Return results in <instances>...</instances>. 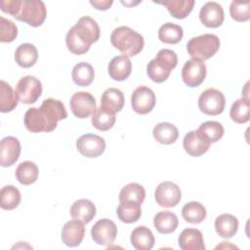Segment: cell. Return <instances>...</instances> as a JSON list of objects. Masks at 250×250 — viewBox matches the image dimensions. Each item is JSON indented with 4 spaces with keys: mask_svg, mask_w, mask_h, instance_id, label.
I'll return each mask as SVG.
<instances>
[{
    "mask_svg": "<svg viewBox=\"0 0 250 250\" xmlns=\"http://www.w3.org/2000/svg\"><path fill=\"white\" fill-rule=\"evenodd\" d=\"M100 33L99 24L95 20L88 16L81 17L66 33V47L74 55L86 54L91 45L99 40Z\"/></svg>",
    "mask_w": 250,
    "mask_h": 250,
    "instance_id": "1",
    "label": "cell"
},
{
    "mask_svg": "<svg viewBox=\"0 0 250 250\" xmlns=\"http://www.w3.org/2000/svg\"><path fill=\"white\" fill-rule=\"evenodd\" d=\"M0 7L2 12L33 27L40 26L47 16L46 6L39 0H2Z\"/></svg>",
    "mask_w": 250,
    "mask_h": 250,
    "instance_id": "2",
    "label": "cell"
},
{
    "mask_svg": "<svg viewBox=\"0 0 250 250\" xmlns=\"http://www.w3.org/2000/svg\"><path fill=\"white\" fill-rule=\"evenodd\" d=\"M110 42L115 49L128 58L141 53L145 45L144 37L129 26L114 28L110 35Z\"/></svg>",
    "mask_w": 250,
    "mask_h": 250,
    "instance_id": "3",
    "label": "cell"
},
{
    "mask_svg": "<svg viewBox=\"0 0 250 250\" xmlns=\"http://www.w3.org/2000/svg\"><path fill=\"white\" fill-rule=\"evenodd\" d=\"M177 54L172 50L162 49L147 63L146 73L153 82L162 83L168 79L171 71L177 66Z\"/></svg>",
    "mask_w": 250,
    "mask_h": 250,
    "instance_id": "4",
    "label": "cell"
},
{
    "mask_svg": "<svg viewBox=\"0 0 250 250\" xmlns=\"http://www.w3.org/2000/svg\"><path fill=\"white\" fill-rule=\"evenodd\" d=\"M220 39L212 33L192 37L187 44L188 55L195 60L206 61L212 58L220 49Z\"/></svg>",
    "mask_w": 250,
    "mask_h": 250,
    "instance_id": "5",
    "label": "cell"
},
{
    "mask_svg": "<svg viewBox=\"0 0 250 250\" xmlns=\"http://www.w3.org/2000/svg\"><path fill=\"white\" fill-rule=\"evenodd\" d=\"M15 91L21 103L31 104L40 98L42 94V84L36 77L26 75L19 80Z\"/></svg>",
    "mask_w": 250,
    "mask_h": 250,
    "instance_id": "6",
    "label": "cell"
},
{
    "mask_svg": "<svg viewBox=\"0 0 250 250\" xmlns=\"http://www.w3.org/2000/svg\"><path fill=\"white\" fill-rule=\"evenodd\" d=\"M225 104L226 99L224 94L215 88L206 89L198 99L200 111L207 115L221 114L225 109Z\"/></svg>",
    "mask_w": 250,
    "mask_h": 250,
    "instance_id": "7",
    "label": "cell"
},
{
    "mask_svg": "<svg viewBox=\"0 0 250 250\" xmlns=\"http://www.w3.org/2000/svg\"><path fill=\"white\" fill-rule=\"evenodd\" d=\"M25 128L31 133L52 132L57 128L58 123L51 121L45 113L37 107H30L26 110L23 118Z\"/></svg>",
    "mask_w": 250,
    "mask_h": 250,
    "instance_id": "8",
    "label": "cell"
},
{
    "mask_svg": "<svg viewBox=\"0 0 250 250\" xmlns=\"http://www.w3.org/2000/svg\"><path fill=\"white\" fill-rule=\"evenodd\" d=\"M154 198L159 206L171 208L180 203L182 192L176 184L166 181L157 186L154 191Z\"/></svg>",
    "mask_w": 250,
    "mask_h": 250,
    "instance_id": "9",
    "label": "cell"
},
{
    "mask_svg": "<svg viewBox=\"0 0 250 250\" xmlns=\"http://www.w3.org/2000/svg\"><path fill=\"white\" fill-rule=\"evenodd\" d=\"M76 148L83 156L95 158L104 153L105 149V142L98 135L84 134L77 139Z\"/></svg>",
    "mask_w": 250,
    "mask_h": 250,
    "instance_id": "10",
    "label": "cell"
},
{
    "mask_svg": "<svg viewBox=\"0 0 250 250\" xmlns=\"http://www.w3.org/2000/svg\"><path fill=\"white\" fill-rule=\"evenodd\" d=\"M156 103L153 91L146 86H139L131 96V105L135 112L146 114L150 112Z\"/></svg>",
    "mask_w": 250,
    "mask_h": 250,
    "instance_id": "11",
    "label": "cell"
},
{
    "mask_svg": "<svg viewBox=\"0 0 250 250\" xmlns=\"http://www.w3.org/2000/svg\"><path fill=\"white\" fill-rule=\"evenodd\" d=\"M207 68L202 61L191 59L184 64L182 68V78L188 87H197L203 83L206 77Z\"/></svg>",
    "mask_w": 250,
    "mask_h": 250,
    "instance_id": "12",
    "label": "cell"
},
{
    "mask_svg": "<svg viewBox=\"0 0 250 250\" xmlns=\"http://www.w3.org/2000/svg\"><path fill=\"white\" fill-rule=\"evenodd\" d=\"M72 113L78 118H87L95 111L96 100L94 96L88 92L74 93L69 102Z\"/></svg>",
    "mask_w": 250,
    "mask_h": 250,
    "instance_id": "13",
    "label": "cell"
},
{
    "mask_svg": "<svg viewBox=\"0 0 250 250\" xmlns=\"http://www.w3.org/2000/svg\"><path fill=\"white\" fill-rule=\"evenodd\" d=\"M117 235V227L109 219L99 220L91 229V236L99 245L111 244Z\"/></svg>",
    "mask_w": 250,
    "mask_h": 250,
    "instance_id": "14",
    "label": "cell"
},
{
    "mask_svg": "<svg viewBox=\"0 0 250 250\" xmlns=\"http://www.w3.org/2000/svg\"><path fill=\"white\" fill-rule=\"evenodd\" d=\"M224 10L217 2H207L200 9L199 20L206 27H219L224 22Z\"/></svg>",
    "mask_w": 250,
    "mask_h": 250,
    "instance_id": "15",
    "label": "cell"
},
{
    "mask_svg": "<svg viewBox=\"0 0 250 250\" xmlns=\"http://www.w3.org/2000/svg\"><path fill=\"white\" fill-rule=\"evenodd\" d=\"M21 154L20 141L12 136L5 137L0 143V164L8 167L15 164Z\"/></svg>",
    "mask_w": 250,
    "mask_h": 250,
    "instance_id": "16",
    "label": "cell"
},
{
    "mask_svg": "<svg viewBox=\"0 0 250 250\" xmlns=\"http://www.w3.org/2000/svg\"><path fill=\"white\" fill-rule=\"evenodd\" d=\"M85 235V227L82 222L74 219L66 222L62 229V240L68 247H77Z\"/></svg>",
    "mask_w": 250,
    "mask_h": 250,
    "instance_id": "17",
    "label": "cell"
},
{
    "mask_svg": "<svg viewBox=\"0 0 250 250\" xmlns=\"http://www.w3.org/2000/svg\"><path fill=\"white\" fill-rule=\"evenodd\" d=\"M210 145L211 143L202 137L197 131L188 132L183 141V146L186 152L193 157H198L207 152Z\"/></svg>",
    "mask_w": 250,
    "mask_h": 250,
    "instance_id": "18",
    "label": "cell"
},
{
    "mask_svg": "<svg viewBox=\"0 0 250 250\" xmlns=\"http://www.w3.org/2000/svg\"><path fill=\"white\" fill-rule=\"evenodd\" d=\"M107 72L113 80L123 81L127 79L132 72V62L126 56H116L109 62Z\"/></svg>",
    "mask_w": 250,
    "mask_h": 250,
    "instance_id": "19",
    "label": "cell"
},
{
    "mask_svg": "<svg viewBox=\"0 0 250 250\" xmlns=\"http://www.w3.org/2000/svg\"><path fill=\"white\" fill-rule=\"evenodd\" d=\"M182 250H204V239L202 232L197 229H185L178 239Z\"/></svg>",
    "mask_w": 250,
    "mask_h": 250,
    "instance_id": "20",
    "label": "cell"
},
{
    "mask_svg": "<svg viewBox=\"0 0 250 250\" xmlns=\"http://www.w3.org/2000/svg\"><path fill=\"white\" fill-rule=\"evenodd\" d=\"M69 213L73 219L88 224L96 216V206L89 199H78L72 203Z\"/></svg>",
    "mask_w": 250,
    "mask_h": 250,
    "instance_id": "21",
    "label": "cell"
},
{
    "mask_svg": "<svg viewBox=\"0 0 250 250\" xmlns=\"http://www.w3.org/2000/svg\"><path fill=\"white\" fill-rule=\"evenodd\" d=\"M130 241L137 250H150L154 245V236L148 228L140 226L133 229Z\"/></svg>",
    "mask_w": 250,
    "mask_h": 250,
    "instance_id": "22",
    "label": "cell"
},
{
    "mask_svg": "<svg viewBox=\"0 0 250 250\" xmlns=\"http://www.w3.org/2000/svg\"><path fill=\"white\" fill-rule=\"evenodd\" d=\"M38 60V51L31 43L21 44L15 52L16 62L24 68L33 66Z\"/></svg>",
    "mask_w": 250,
    "mask_h": 250,
    "instance_id": "23",
    "label": "cell"
},
{
    "mask_svg": "<svg viewBox=\"0 0 250 250\" xmlns=\"http://www.w3.org/2000/svg\"><path fill=\"white\" fill-rule=\"evenodd\" d=\"M215 229L221 237L230 238L238 229V220L231 214H222L215 220Z\"/></svg>",
    "mask_w": 250,
    "mask_h": 250,
    "instance_id": "24",
    "label": "cell"
},
{
    "mask_svg": "<svg viewBox=\"0 0 250 250\" xmlns=\"http://www.w3.org/2000/svg\"><path fill=\"white\" fill-rule=\"evenodd\" d=\"M146 197V190L143 186L137 183H130L123 187L119 192L120 203L142 205Z\"/></svg>",
    "mask_w": 250,
    "mask_h": 250,
    "instance_id": "25",
    "label": "cell"
},
{
    "mask_svg": "<svg viewBox=\"0 0 250 250\" xmlns=\"http://www.w3.org/2000/svg\"><path fill=\"white\" fill-rule=\"evenodd\" d=\"M124 101V95L119 89L108 88L102 95L101 105L105 109L116 113L123 108Z\"/></svg>",
    "mask_w": 250,
    "mask_h": 250,
    "instance_id": "26",
    "label": "cell"
},
{
    "mask_svg": "<svg viewBox=\"0 0 250 250\" xmlns=\"http://www.w3.org/2000/svg\"><path fill=\"white\" fill-rule=\"evenodd\" d=\"M153 225L158 232L168 234L176 230L179 225V221L173 212L161 211L154 216Z\"/></svg>",
    "mask_w": 250,
    "mask_h": 250,
    "instance_id": "27",
    "label": "cell"
},
{
    "mask_svg": "<svg viewBox=\"0 0 250 250\" xmlns=\"http://www.w3.org/2000/svg\"><path fill=\"white\" fill-rule=\"evenodd\" d=\"M39 108L45 113V115L51 121L56 123L67 117V112L64 107V104L60 100H56L53 98L46 99L43 101Z\"/></svg>",
    "mask_w": 250,
    "mask_h": 250,
    "instance_id": "28",
    "label": "cell"
},
{
    "mask_svg": "<svg viewBox=\"0 0 250 250\" xmlns=\"http://www.w3.org/2000/svg\"><path fill=\"white\" fill-rule=\"evenodd\" d=\"M153 138L162 145H171L175 143L179 137L177 127L169 122L158 123L152 131Z\"/></svg>",
    "mask_w": 250,
    "mask_h": 250,
    "instance_id": "29",
    "label": "cell"
},
{
    "mask_svg": "<svg viewBox=\"0 0 250 250\" xmlns=\"http://www.w3.org/2000/svg\"><path fill=\"white\" fill-rule=\"evenodd\" d=\"M71 77L76 85L86 87L92 84L95 77V71L90 63L82 62L73 66Z\"/></svg>",
    "mask_w": 250,
    "mask_h": 250,
    "instance_id": "30",
    "label": "cell"
},
{
    "mask_svg": "<svg viewBox=\"0 0 250 250\" xmlns=\"http://www.w3.org/2000/svg\"><path fill=\"white\" fill-rule=\"evenodd\" d=\"M194 3L193 0H166L160 4L167 8L172 17L183 20L190 14Z\"/></svg>",
    "mask_w": 250,
    "mask_h": 250,
    "instance_id": "31",
    "label": "cell"
},
{
    "mask_svg": "<svg viewBox=\"0 0 250 250\" xmlns=\"http://www.w3.org/2000/svg\"><path fill=\"white\" fill-rule=\"evenodd\" d=\"M115 113L105 109L102 105L97 107L92 114V125L100 131H107L111 129L115 123Z\"/></svg>",
    "mask_w": 250,
    "mask_h": 250,
    "instance_id": "32",
    "label": "cell"
},
{
    "mask_svg": "<svg viewBox=\"0 0 250 250\" xmlns=\"http://www.w3.org/2000/svg\"><path fill=\"white\" fill-rule=\"evenodd\" d=\"M38 167L32 161H23L19 164L16 169L15 176L19 183L24 186H29L36 182L38 178Z\"/></svg>",
    "mask_w": 250,
    "mask_h": 250,
    "instance_id": "33",
    "label": "cell"
},
{
    "mask_svg": "<svg viewBox=\"0 0 250 250\" xmlns=\"http://www.w3.org/2000/svg\"><path fill=\"white\" fill-rule=\"evenodd\" d=\"M19 103L16 91L4 80L0 81V111L10 112L14 110Z\"/></svg>",
    "mask_w": 250,
    "mask_h": 250,
    "instance_id": "34",
    "label": "cell"
},
{
    "mask_svg": "<svg viewBox=\"0 0 250 250\" xmlns=\"http://www.w3.org/2000/svg\"><path fill=\"white\" fill-rule=\"evenodd\" d=\"M184 35L183 27L173 22H166L159 27L158 38L161 42L167 44L179 43Z\"/></svg>",
    "mask_w": 250,
    "mask_h": 250,
    "instance_id": "35",
    "label": "cell"
},
{
    "mask_svg": "<svg viewBox=\"0 0 250 250\" xmlns=\"http://www.w3.org/2000/svg\"><path fill=\"white\" fill-rule=\"evenodd\" d=\"M182 216L189 224H199L206 218V209L201 203L190 201L182 208Z\"/></svg>",
    "mask_w": 250,
    "mask_h": 250,
    "instance_id": "36",
    "label": "cell"
},
{
    "mask_svg": "<svg viewBox=\"0 0 250 250\" xmlns=\"http://www.w3.org/2000/svg\"><path fill=\"white\" fill-rule=\"evenodd\" d=\"M229 115L235 123L243 124L249 121L250 118V101L247 98L236 100L229 110Z\"/></svg>",
    "mask_w": 250,
    "mask_h": 250,
    "instance_id": "37",
    "label": "cell"
},
{
    "mask_svg": "<svg viewBox=\"0 0 250 250\" xmlns=\"http://www.w3.org/2000/svg\"><path fill=\"white\" fill-rule=\"evenodd\" d=\"M21 202V192L14 186H5L0 191V206L4 210H13Z\"/></svg>",
    "mask_w": 250,
    "mask_h": 250,
    "instance_id": "38",
    "label": "cell"
},
{
    "mask_svg": "<svg viewBox=\"0 0 250 250\" xmlns=\"http://www.w3.org/2000/svg\"><path fill=\"white\" fill-rule=\"evenodd\" d=\"M202 137H204L211 144L218 142L224 136V127L217 121H206L200 124L196 130Z\"/></svg>",
    "mask_w": 250,
    "mask_h": 250,
    "instance_id": "39",
    "label": "cell"
},
{
    "mask_svg": "<svg viewBox=\"0 0 250 250\" xmlns=\"http://www.w3.org/2000/svg\"><path fill=\"white\" fill-rule=\"evenodd\" d=\"M116 214L118 219L125 224L135 223L140 219L142 215L141 205L120 203L116 209Z\"/></svg>",
    "mask_w": 250,
    "mask_h": 250,
    "instance_id": "40",
    "label": "cell"
},
{
    "mask_svg": "<svg viewBox=\"0 0 250 250\" xmlns=\"http://www.w3.org/2000/svg\"><path fill=\"white\" fill-rule=\"evenodd\" d=\"M231 19L236 21H247L250 19V2L232 1L229 6Z\"/></svg>",
    "mask_w": 250,
    "mask_h": 250,
    "instance_id": "41",
    "label": "cell"
},
{
    "mask_svg": "<svg viewBox=\"0 0 250 250\" xmlns=\"http://www.w3.org/2000/svg\"><path fill=\"white\" fill-rule=\"evenodd\" d=\"M18 35L17 25L10 20L0 17V41L3 43L13 42Z\"/></svg>",
    "mask_w": 250,
    "mask_h": 250,
    "instance_id": "42",
    "label": "cell"
},
{
    "mask_svg": "<svg viewBox=\"0 0 250 250\" xmlns=\"http://www.w3.org/2000/svg\"><path fill=\"white\" fill-rule=\"evenodd\" d=\"M112 3H113V1L112 0H91L90 1V4L92 5V6H94L96 9H98V10H102V11H105V10H107V9H109L110 8V6L112 5Z\"/></svg>",
    "mask_w": 250,
    "mask_h": 250,
    "instance_id": "43",
    "label": "cell"
}]
</instances>
